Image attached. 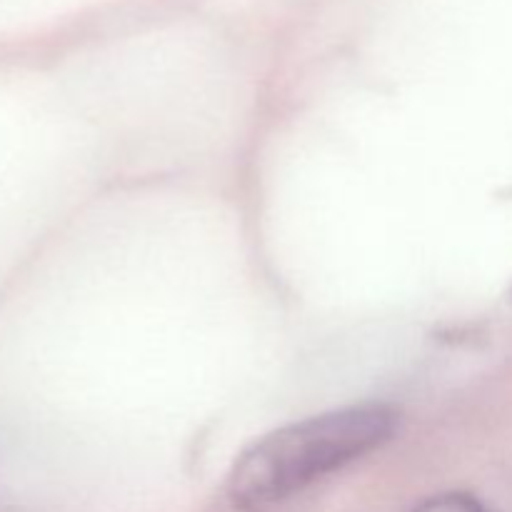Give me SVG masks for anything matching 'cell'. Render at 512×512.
Wrapping results in <instances>:
<instances>
[{"label": "cell", "mask_w": 512, "mask_h": 512, "mask_svg": "<svg viewBox=\"0 0 512 512\" xmlns=\"http://www.w3.org/2000/svg\"><path fill=\"white\" fill-rule=\"evenodd\" d=\"M410 512H488L478 498L468 493H443L423 500Z\"/></svg>", "instance_id": "7a4b0ae2"}, {"label": "cell", "mask_w": 512, "mask_h": 512, "mask_svg": "<svg viewBox=\"0 0 512 512\" xmlns=\"http://www.w3.org/2000/svg\"><path fill=\"white\" fill-rule=\"evenodd\" d=\"M398 428V413L363 403L313 415L255 440L228 478L235 505L260 510L300 493L315 480L383 448Z\"/></svg>", "instance_id": "6da1fadb"}]
</instances>
